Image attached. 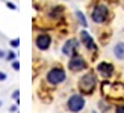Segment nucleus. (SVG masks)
I'll list each match as a JSON object with an SVG mask.
<instances>
[{
    "mask_svg": "<svg viewBox=\"0 0 124 113\" xmlns=\"http://www.w3.org/2000/svg\"><path fill=\"white\" fill-rule=\"evenodd\" d=\"M108 15H109V11L104 5H97L94 9H92V14H91V18L92 21L100 24V23H104L108 20Z\"/></svg>",
    "mask_w": 124,
    "mask_h": 113,
    "instance_id": "5",
    "label": "nucleus"
},
{
    "mask_svg": "<svg viewBox=\"0 0 124 113\" xmlns=\"http://www.w3.org/2000/svg\"><path fill=\"white\" fill-rule=\"evenodd\" d=\"M11 66H12V70H14V71H18V70H20V62H18L17 59H14V60L11 62Z\"/></svg>",
    "mask_w": 124,
    "mask_h": 113,
    "instance_id": "16",
    "label": "nucleus"
},
{
    "mask_svg": "<svg viewBox=\"0 0 124 113\" xmlns=\"http://www.w3.org/2000/svg\"><path fill=\"white\" fill-rule=\"evenodd\" d=\"M68 68H70L73 72L83 71V70H86V62H85V59L82 57V56L76 53V54L71 56L70 62H68Z\"/></svg>",
    "mask_w": 124,
    "mask_h": 113,
    "instance_id": "6",
    "label": "nucleus"
},
{
    "mask_svg": "<svg viewBox=\"0 0 124 113\" xmlns=\"http://www.w3.org/2000/svg\"><path fill=\"white\" fill-rule=\"evenodd\" d=\"M94 113H97V112H94Z\"/></svg>",
    "mask_w": 124,
    "mask_h": 113,
    "instance_id": "24",
    "label": "nucleus"
},
{
    "mask_svg": "<svg viewBox=\"0 0 124 113\" xmlns=\"http://www.w3.org/2000/svg\"><path fill=\"white\" fill-rule=\"evenodd\" d=\"M2 104H3V101H2V99H0V107H2Z\"/></svg>",
    "mask_w": 124,
    "mask_h": 113,
    "instance_id": "23",
    "label": "nucleus"
},
{
    "mask_svg": "<svg viewBox=\"0 0 124 113\" xmlns=\"http://www.w3.org/2000/svg\"><path fill=\"white\" fill-rule=\"evenodd\" d=\"M85 107V98L80 95V93H74V95H71L70 98H68L67 101V109L73 112V113H79L82 112Z\"/></svg>",
    "mask_w": 124,
    "mask_h": 113,
    "instance_id": "4",
    "label": "nucleus"
},
{
    "mask_svg": "<svg viewBox=\"0 0 124 113\" xmlns=\"http://www.w3.org/2000/svg\"><path fill=\"white\" fill-rule=\"evenodd\" d=\"M95 85H97V78L92 72L85 74L82 78L79 80V91L83 93V95H91L95 89Z\"/></svg>",
    "mask_w": 124,
    "mask_h": 113,
    "instance_id": "2",
    "label": "nucleus"
},
{
    "mask_svg": "<svg viewBox=\"0 0 124 113\" xmlns=\"http://www.w3.org/2000/svg\"><path fill=\"white\" fill-rule=\"evenodd\" d=\"M17 107H18V104H12L11 107H9V112H12V113H14V112H17Z\"/></svg>",
    "mask_w": 124,
    "mask_h": 113,
    "instance_id": "21",
    "label": "nucleus"
},
{
    "mask_svg": "<svg viewBox=\"0 0 124 113\" xmlns=\"http://www.w3.org/2000/svg\"><path fill=\"white\" fill-rule=\"evenodd\" d=\"M114 54L116 59H124V42H118L114 47Z\"/></svg>",
    "mask_w": 124,
    "mask_h": 113,
    "instance_id": "11",
    "label": "nucleus"
},
{
    "mask_svg": "<svg viewBox=\"0 0 124 113\" xmlns=\"http://www.w3.org/2000/svg\"><path fill=\"white\" fill-rule=\"evenodd\" d=\"M6 57V53H5V50H0V59H5Z\"/></svg>",
    "mask_w": 124,
    "mask_h": 113,
    "instance_id": "22",
    "label": "nucleus"
},
{
    "mask_svg": "<svg viewBox=\"0 0 124 113\" xmlns=\"http://www.w3.org/2000/svg\"><path fill=\"white\" fill-rule=\"evenodd\" d=\"M97 71L103 78H109L110 75L114 74V66L110 64H108V62H100V64L97 65Z\"/></svg>",
    "mask_w": 124,
    "mask_h": 113,
    "instance_id": "10",
    "label": "nucleus"
},
{
    "mask_svg": "<svg viewBox=\"0 0 124 113\" xmlns=\"http://www.w3.org/2000/svg\"><path fill=\"white\" fill-rule=\"evenodd\" d=\"M9 45H11V48H18V45H20V39H18V38L11 39L9 41Z\"/></svg>",
    "mask_w": 124,
    "mask_h": 113,
    "instance_id": "15",
    "label": "nucleus"
},
{
    "mask_svg": "<svg viewBox=\"0 0 124 113\" xmlns=\"http://www.w3.org/2000/svg\"><path fill=\"white\" fill-rule=\"evenodd\" d=\"M76 17H77L79 23L82 24L83 27H86V26H88V21H86V18H85V15H83V12H82V11H76Z\"/></svg>",
    "mask_w": 124,
    "mask_h": 113,
    "instance_id": "13",
    "label": "nucleus"
},
{
    "mask_svg": "<svg viewBox=\"0 0 124 113\" xmlns=\"http://www.w3.org/2000/svg\"><path fill=\"white\" fill-rule=\"evenodd\" d=\"M115 113H124V104H121V106H118V107L115 109Z\"/></svg>",
    "mask_w": 124,
    "mask_h": 113,
    "instance_id": "20",
    "label": "nucleus"
},
{
    "mask_svg": "<svg viewBox=\"0 0 124 113\" xmlns=\"http://www.w3.org/2000/svg\"><path fill=\"white\" fill-rule=\"evenodd\" d=\"M77 48H79V42L77 39H68L64 45H62V53H64L65 56H71L77 53Z\"/></svg>",
    "mask_w": 124,
    "mask_h": 113,
    "instance_id": "9",
    "label": "nucleus"
},
{
    "mask_svg": "<svg viewBox=\"0 0 124 113\" xmlns=\"http://www.w3.org/2000/svg\"><path fill=\"white\" fill-rule=\"evenodd\" d=\"M18 97H20V91H18V89H15L14 92H12V99H15V101L18 103Z\"/></svg>",
    "mask_w": 124,
    "mask_h": 113,
    "instance_id": "17",
    "label": "nucleus"
},
{
    "mask_svg": "<svg viewBox=\"0 0 124 113\" xmlns=\"http://www.w3.org/2000/svg\"><path fill=\"white\" fill-rule=\"evenodd\" d=\"M6 78H8V74L3 72V71H0V81H6Z\"/></svg>",
    "mask_w": 124,
    "mask_h": 113,
    "instance_id": "19",
    "label": "nucleus"
},
{
    "mask_svg": "<svg viewBox=\"0 0 124 113\" xmlns=\"http://www.w3.org/2000/svg\"><path fill=\"white\" fill-rule=\"evenodd\" d=\"M62 14H64V8H62V6H54V8L48 12V17L50 18H59Z\"/></svg>",
    "mask_w": 124,
    "mask_h": 113,
    "instance_id": "12",
    "label": "nucleus"
},
{
    "mask_svg": "<svg viewBox=\"0 0 124 113\" xmlns=\"http://www.w3.org/2000/svg\"><path fill=\"white\" fill-rule=\"evenodd\" d=\"M80 41L83 42V45L86 47V50H89V51H94V50L97 48V45H95V42H94V38H92L91 35H89V32L88 30H80Z\"/></svg>",
    "mask_w": 124,
    "mask_h": 113,
    "instance_id": "7",
    "label": "nucleus"
},
{
    "mask_svg": "<svg viewBox=\"0 0 124 113\" xmlns=\"http://www.w3.org/2000/svg\"><path fill=\"white\" fill-rule=\"evenodd\" d=\"M46 80H47L50 85H53V86L61 85L62 81H65V80H67L65 70H62V68H59V66H54V68H52V70L47 72V75H46Z\"/></svg>",
    "mask_w": 124,
    "mask_h": 113,
    "instance_id": "3",
    "label": "nucleus"
},
{
    "mask_svg": "<svg viewBox=\"0 0 124 113\" xmlns=\"http://www.w3.org/2000/svg\"><path fill=\"white\" fill-rule=\"evenodd\" d=\"M35 44H36V48L38 50H42V51H44V50H48V47H50L52 38L47 33H39L36 36V39H35Z\"/></svg>",
    "mask_w": 124,
    "mask_h": 113,
    "instance_id": "8",
    "label": "nucleus"
},
{
    "mask_svg": "<svg viewBox=\"0 0 124 113\" xmlns=\"http://www.w3.org/2000/svg\"><path fill=\"white\" fill-rule=\"evenodd\" d=\"M5 59H6V60H9V62H12L14 59H17V53L14 51V48L9 50V51L6 53V57H5Z\"/></svg>",
    "mask_w": 124,
    "mask_h": 113,
    "instance_id": "14",
    "label": "nucleus"
},
{
    "mask_svg": "<svg viewBox=\"0 0 124 113\" xmlns=\"http://www.w3.org/2000/svg\"><path fill=\"white\" fill-rule=\"evenodd\" d=\"M101 92L109 98L118 99L124 97V86L120 83H110V81H103L101 85Z\"/></svg>",
    "mask_w": 124,
    "mask_h": 113,
    "instance_id": "1",
    "label": "nucleus"
},
{
    "mask_svg": "<svg viewBox=\"0 0 124 113\" xmlns=\"http://www.w3.org/2000/svg\"><path fill=\"white\" fill-rule=\"evenodd\" d=\"M6 6H8L11 11H17V5H15V3H12V2H6Z\"/></svg>",
    "mask_w": 124,
    "mask_h": 113,
    "instance_id": "18",
    "label": "nucleus"
}]
</instances>
